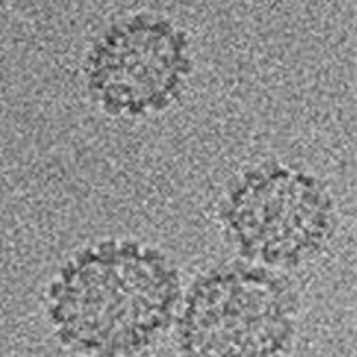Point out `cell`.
<instances>
[{"instance_id":"3","label":"cell","mask_w":357,"mask_h":357,"mask_svg":"<svg viewBox=\"0 0 357 357\" xmlns=\"http://www.w3.org/2000/svg\"><path fill=\"white\" fill-rule=\"evenodd\" d=\"M228 224L243 253L291 265L318 253L332 230V204L314 178L293 169L250 173L234 189Z\"/></svg>"},{"instance_id":"2","label":"cell","mask_w":357,"mask_h":357,"mask_svg":"<svg viewBox=\"0 0 357 357\" xmlns=\"http://www.w3.org/2000/svg\"><path fill=\"white\" fill-rule=\"evenodd\" d=\"M190 69L187 33L155 14H134L108 26L84 63L89 91L116 114L165 108L185 89Z\"/></svg>"},{"instance_id":"1","label":"cell","mask_w":357,"mask_h":357,"mask_svg":"<svg viewBox=\"0 0 357 357\" xmlns=\"http://www.w3.org/2000/svg\"><path fill=\"white\" fill-rule=\"evenodd\" d=\"M177 275L158 252L137 243H102L79 253L53 284L59 316L95 340H136L167 314Z\"/></svg>"},{"instance_id":"4","label":"cell","mask_w":357,"mask_h":357,"mask_svg":"<svg viewBox=\"0 0 357 357\" xmlns=\"http://www.w3.org/2000/svg\"><path fill=\"white\" fill-rule=\"evenodd\" d=\"M287 291L267 271L222 267L189 301V340L200 357H263L283 332Z\"/></svg>"},{"instance_id":"5","label":"cell","mask_w":357,"mask_h":357,"mask_svg":"<svg viewBox=\"0 0 357 357\" xmlns=\"http://www.w3.org/2000/svg\"><path fill=\"white\" fill-rule=\"evenodd\" d=\"M4 4H6V0H0V12H2V8H4Z\"/></svg>"}]
</instances>
